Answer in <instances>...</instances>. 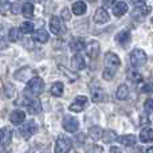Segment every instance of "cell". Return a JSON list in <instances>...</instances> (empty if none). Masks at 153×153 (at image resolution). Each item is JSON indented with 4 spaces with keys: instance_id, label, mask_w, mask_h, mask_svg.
I'll use <instances>...</instances> for the list:
<instances>
[{
    "instance_id": "cell-23",
    "label": "cell",
    "mask_w": 153,
    "mask_h": 153,
    "mask_svg": "<svg viewBox=\"0 0 153 153\" xmlns=\"http://www.w3.org/2000/svg\"><path fill=\"white\" fill-rule=\"evenodd\" d=\"M22 13H23V16L27 19L34 18V5H32V3H24V4L22 5Z\"/></svg>"
},
{
    "instance_id": "cell-44",
    "label": "cell",
    "mask_w": 153,
    "mask_h": 153,
    "mask_svg": "<svg viewBox=\"0 0 153 153\" xmlns=\"http://www.w3.org/2000/svg\"><path fill=\"white\" fill-rule=\"evenodd\" d=\"M133 1L137 4V3H146V0H133Z\"/></svg>"
},
{
    "instance_id": "cell-40",
    "label": "cell",
    "mask_w": 153,
    "mask_h": 153,
    "mask_svg": "<svg viewBox=\"0 0 153 153\" xmlns=\"http://www.w3.org/2000/svg\"><path fill=\"white\" fill-rule=\"evenodd\" d=\"M11 12H13V13H19L20 12V7H19V4H11Z\"/></svg>"
},
{
    "instance_id": "cell-20",
    "label": "cell",
    "mask_w": 153,
    "mask_h": 153,
    "mask_svg": "<svg viewBox=\"0 0 153 153\" xmlns=\"http://www.w3.org/2000/svg\"><path fill=\"white\" fill-rule=\"evenodd\" d=\"M32 38H34V40L35 42H39V43H46L48 40V32L46 31V30H43V28H40V30H38V31H35L34 32V35H32Z\"/></svg>"
},
{
    "instance_id": "cell-5",
    "label": "cell",
    "mask_w": 153,
    "mask_h": 153,
    "mask_svg": "<svg viewBox=\"0 0 153 153\" xmlns=\"http://www.w3.org/2000/svg\"><path fill=\"white\" fill-rule=\"evenodd\" d=\"M87 105V97L86 95H76L74 102L69 106V110L70 111H74V113H79L82 111Z\"/></svg>"
},
{
    "instance_id": "cell-46",
    "label": "cell",
    "mask_w": 153,
    "mask_h": 153,
    "mask_svg": "<svg viewBox=\"0 0 153 153\" xmlns=\"http://www.w3.org/2000/svg\"><path fill=\"white\" fill-rule=\"evenodd\" d=\"M30 1H40V0H30Z\"/></svg>"
},
{
    "instance_id": "cell-34",
    "label": "cell",
    "mask_w": 153,
    "mask_h": 153,
    "mask_svg": "<svg viewBox=\"0 0 153 153\" xmlns=\"http://www.w3.org/2000/svg\"><path fill=\"white\" fill-rule=\"evenodd\" d=\"M114 75H116V69L105 67V70H103V73H102V76L105 81H111V79L114 78Z\"/></svg>"
},
{
    "instance_id": "cell-19",
    "label": "cell",
    "mask_w": 153,
    "mask_h": 153,
    "mask_svg": "<svg viewBox=\"0 0 153 153\" xmlns=\"http://www.w3.org/2000/svg\"><path fill=\"white\" fill-rule=\"evenodd\" d=\"M117 141H118L121 145L132 146V145H134L136 144L137 138H136V136H133V134H125V136H121V137L117 138Z\"/></svg>"
},
{
    "instance_id": "cell-47",
    "label": "cell",
    "mask_w": 153,
    "mask_h": 153,
    "mask_svg": "<svg viewBox=\"0 0 153 153\" xmlns=\"http://www.w3.org/2000/svg\"><path fill=\"white\" fill-rule=\"evenodd\" d=\"M89 1H94V0H89Z\"/></svg>"
},
{
    "instance_id": "cell-28",
    "label": "cell",
    "mask_w": 153,
    "mask_h": 153,
    "mask_svg": "<svg viewBox=\"0 0 153 153\" xmlns=\"http://www.w3.org/2000/svg\"><path fill=\"white\" fill-rule=\"evenodd\" d=\"M63 83L62 82H55V83L51 86V94L55 95V97H61L62 94H63Z\"/></svg>"
},
{
    "instance_id": "cell-6",
    "label": "cell",
    "mask_w": 153,
    "mask_h": 153,
    "mask_svg": "<svg viewBox=\"0 0 153 153\" xmlns=\"http://www.w3.org/2000/svg\"><path fill=\"white\" fill-rule=\"evenodd\" d=\"M36 124H35L34 121H28L27 124L22 125L20 129H19V132H20L22 137L24 138V140H28L30 137H31L32 134H35V132H36Z\"/></svg>"
},
{
    "instance_id": "cell-3",
    "label": "cell",
    "mask_w": 153,
    "mask_h": 153,
    "mask_svg": "<svg viewBox=\"0 0 153 153\" xmlns=\"http://www.w3.org/2000/svg\"><path fill=\"white\" fill-rule=\"evenodd\" d=\"M50 31L54 35H63L66 32V26L59 16H53L50 19Z\"/></svg>"
},
{
    "instance_id": "cell-35",
    "label": "cell",
    "mask_w": 153,
    "mask_h": 153,
    "mask_svg": "<svg viewBox=\"0 0 153 153\" xmlns=\"http://www.w3.org/2000/svg\"><path fill=\"white\" fill-rule=\"evenodd\" d=\"M28 153H48V151H47V148H46V146L36 145V146H34V148L30 149Z\"/></svg>"
},
{
    "instance_id": "cell-31",
    "label": "cell",
    "mask_w": 153,
    "mask_h": 153,
    "mask_svg": "<svg viewBox=\"0 0 153 153\" xmlns=\"http://www.w3.org/2000/svg\"><path fill=\"white\" fill-rule=\"evenodd\" d=\"M70 47H71L73 51H75V53H79L81 50H83V48H85V42L82 39H75V40H73V42H71Z\"/></svg>"
},
{
    "instance_id": "cell-30",
    "label": "cell",
    "mask_w": 153,
    "mask_h": 153,
    "mask_svg": "<svg viewBox=\"0 0 153 153\" xmlns=\"http://www.w3.org/2000/svg\"><path fill=\"white\" fill-rule=\"evenodd\" d=\"M11 4L12 3L10 0H0V13L1 15H7L11 11Z\"/></svg>"
},
{
    "instance_id": "cell-4",
    "label": "cell",
    "mask_w": 153,
    "mask_h": 153,
    "mask_svg": "<svg viewBox=\"0 0 153 153\" xmlns=\"http://www.w3.org/2000/svg\"><path fill=\"white\" fill-rule=\"evenodd\" d=\"M62 125H63V129L66 130V132H69V133H75L76 130L79 129V121H78V118H75V117H71V116H66V117H65Z\"/></svg>"
},
{
    "instance_id": "cell-7",
    "label": "cell",
    "mask_w": 153,
    "mask_h": 153,
    "mask_svg": "<svg viewBox=\"0 0 153 153\" xmlns=\"http://www.w3.org/2000/svg\"><path fill=\"white\" fill-rule=\"evenodd\" d=\"M71 149V141L66 137H59L55 143V153H69Z\"/></svg>"
},
{
    "instance_id": "cell-18",
    "label": "cell",
    "mask_w": 153,
    "mask_h": 153,
    "mask_svg": "<svg viewBox=\"0 0 153 153\" xmlns=\"http://www.w3.org/2000/svg\"><path fill=\"white\" fill-rule=\"evenodd\" d=\"M27 109L31 114H39L42 111V103L39 100H32L27 103Z\"/></svg>"
},
{
    "instance_id": "cell-13",
    "label": "cell",
    "mask_w": 153,
    "mask_h": 153,
    "mask_svg": "<svg viewBox=\"0 0 153 153\" xmlns=\"http://www.w3.org/2000/svg\"><path fill=\"white\" fill-rule=\"evenodd\" d=\"M94 22L98 24H103L109 22V13L105 8H98L94 13Z\"/></svg>"
},
{
    "instance_id": "cell-29",
    "label": "cell",
    "mask_w": 153,
    "mask_h": 153,
    "mask_svg": "<svg viewBox=\"0 0 153 153\" xmlns=\"http://www.w3.org/2000/svg\"><path fill=\"white\" fill-rule=\"evenodd\" d=\"M128 79L132 81L133 83H140V82L143 81V75H141L137 70H130V71L128 73Z\"/></svg>"
},
{
    "instance_id": "cell-15",
    "label": "cell",
    "mask_w": 153,
    "mask_h": 153,
    "mask_svg": "<svg viewBox=\"0 0 153 153\" xmlns=\"http://www.w3.org/2000/svg\"><path fill=\"white\" fill-rule=\"evenodd\" d=\"M113 13L116 16H122L128 12V4L125 1H118V3H114L113 4Z\"/></svg>"
},
{
    "instance_id": "cell-24",
    "label": "cell",
    "mask_w": 153,
    "mask_h": 153,
    "mask_svg": "<svg viewBox=\"0 0 153 153\" xmlns=\"http://www.w3.org/2000/svg\"><path fill=\"white\" fill-rule=\"evenodd\" d=\"M101 140H103L105 144H111L117 140V134L114 130H110V129L105 130V132L102 133V138H101Z\"/></svg>"
},
{
    "instance_id": "cell-36",
    "label": "cell",
    "mask_w": 153,
    "mask_h": 153,
    "mask_svg": "<svg viewBox=\"0 0 153 153\" xmlns=\"http://www.w3.org/2000/svg\"><path fill=\"white\" fill-rule=\"evenodd\" d=\"M59 69H61V70H62V71H63V73H65V74H66L67 76H69L70 82H74V81H75V79H76V78H78V75H76V74H70V73H69V71H67V70H66V69H65V67H63V66H59Z\"/></svg>"
},
{
    "instance_id": "cell-14",
    "label": "cell",
    "mask_w": 153,
    "mask_h": 153,
    "mask_svg": "<svg viewBox=\"0 0 153 153\" xmlns=\"http://www.w3.org/2000/svg\"><path fill=\"white\" fill-rule=\"evenodd\" d=\"M26 120V113L22 110H13L10 116V121L12 122L13 125H20L24 122Z\"/></svg>"
},
{
    "instance_id": "cell-37",
    "label": "cell",
    "mask_w": 153,
    "mask_h": 153,
    "mask_svg": "<svg viewBox=\"0 0 153 153\" xmlns=\"http://www.w3.org/2000/svg\"><path fill=\"white\" fill-rule=\"evenodd\" d=\"M144 108H145V110H146V111L153 110V100L148 98V100L145 101V103H144Z\"/></svg>"
},
{
    "instance_id": "cell-16",
    "label": "cell",
    "mask_w": 153,
    "mask_h": 153,
    "mask_svg": "<svg viewBox=\"0 0 153 153\" xmlns=\"http://www.w3.org/2000/svg\"><path fill=\"white\" fill-rule=\"evenodd\" d=\"M151 11H152V8H151V5H146L145 3H137L136 4V10H134V12H133V15H143V16H146V15H149L151 13Z\"/></svg>"
},
{
    "instance_id": "cell-45",
    "label": "cell",
    "mask_w": 153,
    "mask_h": 153,
    "mask_svg": "<svg viewBox=\"0 0 153 153\" xmlns=\"http://www.w3.org/2000/svg\"><path fill=\"white\" fill-rule=\"evenodd\" d=\"M146 153H153V146H151V148L146 151Z\"/></svg>"
},
{
    "instance_id": "cell-42",
    "label": "cell",
    "mask_w": 153,
    "mask_h": 153,
    "mask_svg": "<svg viewBox=\"0 0 153 153\" xmlns=\"http://www.w3.org/2000/svg\"><path fill=\"white\" fill-rule=\"evenodd\" d=\"M116 1H117V0H105V5H106V7H113V4Z\"/></svg>"
},
{
    "instance_id": "cell-11",
    "label": "cell",
    "mask_w": 153,
    "mask_h": 153,
    "mask_svg": "<svg viewBox=\"0 0 153 153\" xmlns=\"http://www.w3.org/2000/svg\"><path fill=\"white\" fill-rule=\"evenodd\" d=\"M85 48H86V54L91 59H95L100 54V43L97 40H91L90 43H87V46H85Z\"/></svg>"
},
{
    "instance_id": "cell-2",
    "label": "cell",
    "mask_w": 153,
    "mask_h": 153,
    "mask_svg": "<svg viewBox=\"0 0 153 153\" xmlns=\"http://www.w3.org/2000/svg\"><path fill=\"white\" fill-rule=\"evenodd\" d=\"M148 56H146L145 51H143L141 48H136L130 53V63L133 67H143L146 65Z\"/></svg>"
},
{
    "instance_id": "cell-38",
    "label": "cell",
    "mask_w": 153,
    "mask_h": 153,
    "mask_svg": "<svg viewBox=\"0 0 153 153\" xmlns=\"http://www.w3.org/2000/svg\"><path fill=\"white\" fill-rule=\"evenodd\" d=\"M8 48V40L4 36H0V50H5Z\"/></svg>"
},
{
    "instance_id": "cell-17",
    "label": "cell",
    "mask_w": 153,
    "mask_h": 153,
    "mask_svg": "<svg viewBox=\"0 0 153 153\" xmlns=\"http://www.w3.org/2000/svg\"><path fill=\"white\" fill-rule=\"evenodd\" d=\"M86 3L85 1H82V0H78V1H75L74 4H73V7H71V10H73V13L76 16H81V15H83L85 12H86Z\"/></svg>"
},
{
    "instance_id": "cell-25",
    "label": "cell",
    "mask_w": 153,
    "mask_h": 153,
    "mask_svg": "<svg viewBox=\"0 0 153 153\" xmlns=\"http://www.w3.org/2000/svg\"><path fill=\"white\" fill-rule=\"evenodd\" d=\"M102 133H103V130L101 126H93V128H90V130H89V136L91 137V140H94V141L101 140V138H102Z\"/></svg>"
},
{
    "instance_id": "cell-8",
    "label": "cell",
    "mask_w": 153,
    "mask_h": 153,
    "mask_svg": "<svg viewBox=\"0 0 153 153\" xmlns=\"http://www.w3.org/2000/svg\"><path fill=\"white\" fill-rule=\"evenodd\" d=\"M13 76H15V79H18V81L27 82L31 78H34V70L30 69V67H22V69H19L18 71L15 73Z\"/></svg>"
},
{
    "instance_id": "cell-41",
    "label": "cell",
    "mask_w": 153,
    "mask_h": 153,
    "mask_svg": "<svg viewBox=\"0 0 153 153\" xmlns=\"http://www.w3.org/2000/svg\"><path fill=\"white\" fill-rule=\"evenodd\" d=\"M62 16H63L65 20H69V19H70V16H69V10H67V8H65V10L62 11Z\"/></svg>"
},
{
    "instance_id": "cell-9",
    "label": "cell",
    "mask_w": 153,
    "mask_h": 153,
    "mask_svg": "<svg viewBox=\"0 0 153 153\" xmlns=\"http://www.w3.org/2000/svg\"><path fill=\"white\" fill-rule=\"evenodd\" d=\"M71 67L75 71L83 70L85 67H86V62H85V58L81 53H75L74 55L71 56Z\"/></svg>"
},
{
    "instance_id": "cell-43",
    "label": "cell",
    "mask_w": 153,
    "mask_h": 153,
    "mask_svg": "<svg viewBox=\"0 0 153 153\" xmlns=\"http://www.w3.org/2000/svg\"><path fill=\"white\" fill-rule=\"evenodd\" d=\"M109 153H122V152H121V149L117 148V146H111L110 152H109Z\"/></svg>"
},
{
    "instance_id": "cell-26",
    "label": "cell",
    "mask_w": 153,
    "mask_h": 153,
    "mask_svg": "<svg viewBox=\"0 0 153 153\" xmlns=\"http://www.w3.org/2000/svg\"><path fill=\"white\" fill-rule=\"evenodd\" d=\"M20 38H22L20 28H18V27H12V28L10 30V32H8V39H10L11 42H18V40H20Z\"/></svg>"
},
{
    "instance_id": "cell-39",
    "label": "cell",
    "mask_w": 153,
    "mask_h": 153,
    "mask_svg": "<svg viewBox=\"0 0 153 153\" xmlns=\"http://www.w3.org/2000/svg\"><path fill=\"white\" fill-rule=\"evenodd\" d=\"M144 93H153V83H146L145 86L143 87Z\"/></svg>"
},
{
    "instance_id": "cell-22",
    "label": "cell",
    "mask_w": 153,
    "mask_h": 153,
    "mask_svg": "<svg viewBox=\"0 0 153 153\" xmlns=\"http://www.w3.org/2000/svg\"><path fill=\"white\" fill-rule=\"evenodd\" d=\"M140 140L141 143H152L153 141V130L151 128H144L140 133Z\"/></svg>"
},
{
    "instance_id": "cell-12",
    "label": "cell",
    "mask_w": 153,
    "mask_h": 153,
    "mask_svg": "<svg viewBox=\"0 0 153 153\" xmlns=\"http://www.w3.org/2000/svg\"><path fill=\"white\" fill-rule=\"evenodd\" d=\"M116 42L118 43L120 46H122V47L128 46L130 43V32L129 31H125V30L120 31L118 34L116 35Z\"/></svg>"
},
{
    "instance_id": "cell-48",
    "label": "cell",
    "mask_w": 153,
    "mask_h": 153,
    "mask_svg": "<svg viewBox=\"0 0 153 153\" xmlns=\"http://www.w3.org/2000/svg\"><path fill=\"white\" fill-rule=\"evenodd\" d=\"M152 22H153V19H152Z\"/></svg>"
},
{
    "instance_id": "cell-27",
    "label": "cell",
    "mask_w": 153,
    "mask_h": 153,
    "mask_svg": "<svg viewBox=\"0 0 153 153\" xmlns=\"http://www.w3.org/2000/svg\"><path fill=\"white\" fill-rule=\"evenodd\" d=\"M129 95V87L126 85H120L118 89H117V93H116V97L118 100H125V98Z\"/></svg>"
},
{
    "instance_id": "cell-21",
    "label": "cell",
    "mask_w": 153,
    "mask_h": 153,
    "mask_svg": "<svg viewBox=\"0 0 153 153\" xmlns=\"http://www.w3.org/2000/svg\"><path fill=\"white\" fill-rule=\"evenodd\" d=\"M103 98H105V93H103V90L101 89V87H94V89H91V101L95 103H100L103 101Z\"/></svg>"
},
{
    "instance_id": "cell-10",
    "label": "cell",
    "mask_w": 153,
    "mask_h": 153,
    "mask_svg": "<svg viewBox=\"0 0 153 153\" xmlns=\"http://www.w3.org/2000/svg\"><path fill=\"white\" fill-rule=\"evenodd\" d=\"M105 65L106 67H110V69H117L121 65L118 55L114 53H106L105 54Z\"/></svg>"
},
{
    "instance_id": "cell-32",
    "label": "cell",
    "mask_w": 153,
    "mask_h": 153,
    "mask_svg": "<svg viewBox=\"0 0 153 153\" xmlns=\"http://www.w3.org/2000/svg\"><path fill=\"white\" fill-rule=\"evenodd\" d=\"M20 31L22 34H32L34 32V24L31 22H24L20 26Z\"/></svg>"
},
{
    "instance_id": "cell-33",
    "label": "cell",
    "mask_w": 153,
    "mask_h": 153,
    "mask_svg": "<svg viewBox=\"0 0 153 153\" xmlns=\"http://www.w3.org/2000/svg\"><path fill=\"white\" fill-rule=\"evenodd\" d=\"M11 140V134H10V129H1L0 130V143L7 145Z\"/></svg>"
},
{
    "instance_id": "cell-1",
    "label": "cell",
    "mask_w": 153,
    "mask_h": 153,
    "mask_svg": "<svg viewBox=\"0 0 153 153\" xmlns=\"http://www.w3.org/2000/svg\"><path fill=\"white\" fill-rule=\"evenodd\" d=\"M45 90V82H43L42 78L39 76H34L28 81V85L26 87V93L28 95H32V97H38Z\"/></svg>"
}]
</instances>
